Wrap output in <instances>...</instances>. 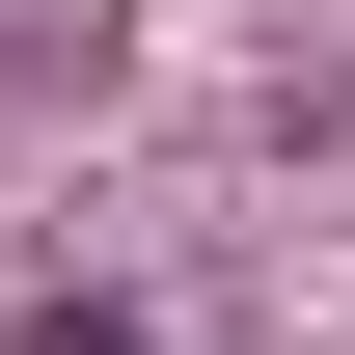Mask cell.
I'll use <instances>...</instances> for the list:
<instances>
[{"label":"cell","mask_w":355,"mask_h":355,"mask_svg":"<svg viewBox=\"0 0 355 355\" xmlns=\"http://www.w3.org/2000/svg\"><path fill=\"white\" fill-rule=\"evenodd\" d=\"M0 355H137V301H28V328H0Z\"/></svg>","instance_id":"obj_1"}]
</instances>
